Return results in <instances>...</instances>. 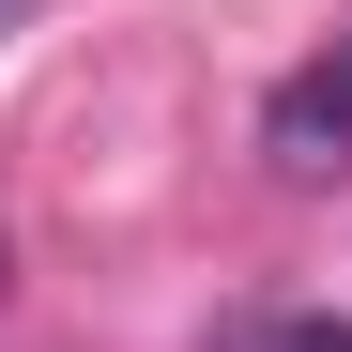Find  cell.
Returning a JSON list of instances; mask_svg holds the SVG:
<instances>
[{"label":"cell","instance_id":"6da1fadb","mask_svg":"<svg viewBox=\"0 0 352 352\" xmlns=\"http://www.w3.org/2000/svg\"><path fill=\"white\" fill-rule=\"evenodd\" d=\"M261 168L276 184H352V31L307 46V62L261 92Z\"/></svg>","mask_w":352,"mask_h":352},{"label":"cell","instance_id":"3957f363","mask_svg":"<svg viewBox=\"0 0 352 352\" xmlns=\"http://www.w3.org/2000/svg\"><path fill=\"white\" fill-rule=\"evenodd\" d=\"M0 31H31V0H0Z\"/></svg>","mask_w":352,"mask_h":352},{"label":"cell","instance_id":"7a4b0ae2","mask_svg":"<svg viewBox=\"0 0 352 352\" xmlns=\"http://www.w3.org/2000/svg\"><path fill=\"white\" fill-rule=\"evenodd\" d=\"M214 352H352L337 307H245V322H214Z\"/></svg>","mask_w":352,"mask_h":352}]
</instances>
